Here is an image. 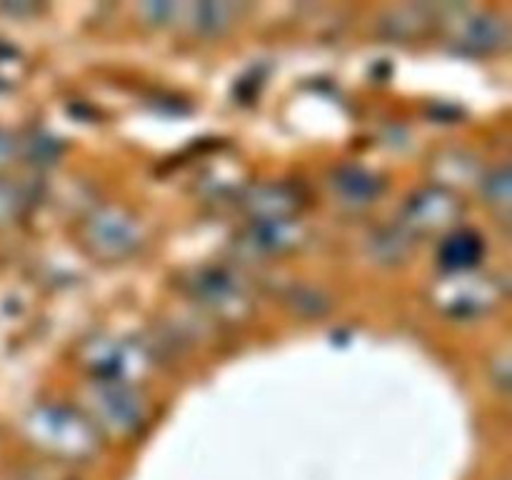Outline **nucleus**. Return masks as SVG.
Returning a JSON list of instances; mask_svg holds the SVG:
<instances>
[{
  "mask_svg": "<svg viewBox=\"0 0 512 480\" xmlns=\"http://www.w3.org/2000/svg\"><path fill=\"white\" fill-rule=\"evenodd\" d=\"M23 433L35 448L63 463H83L100 450V433L88 415L63 403L30 408L23 418Z\"/></svg>",
  "mask_w": 512,
  "mask_h": 480,
  "instance_id": "1",
  "label": "nucleus"
},
{
  "mask_svg": "<svg viewBox=\"0 0 512 480\" xmlns=\"http://www.w3.org/2000/svg\"><path fill=\"white\" fill-rule=\"evenodd\" d=\"M80 365L93 380L135 385L153 365V355L140 340L125 335L100 333L85 340L78 350Z\"/></svg>",
  "mask_w": 512,
  "mask_h": 480,
  "instance_id": "2",
  "label": "nucleus"
},
{
  "mask_svg": "<svg viewBox=\"0 0 512 480\" xmlns=\"http://www.w3.org/2000/svg\"><path fill=\"white\" fill-rule=\"evenodd\" d=\"M85 408L98 433H108L113 438L135 435L145 425L148 415V403L138 385L110 383V380H93L88 385Z\"/></svg>",
  "mask_w": 512,
  "mask_h": 480,
  "instance_id": "3",
  "label": "nucleus"
},
{
  "mask_svg": "<svg viewBox=\"0 0 512 480\" xmlns=\"http://www.w3.org/2000/svg\"><path fill=\"white\" fill-rule=\"evenodd\" d=\"M188 293L200 308L218 320H245L253 313V290L245 278L225 265H203L188 278Z\"/></svg>",
  "mask_w": 512,
  "mask_h": 480,
  "instance_id": "4",
  "label": "nucleus"
},
{
  "mask_svg": "<svg viewBox=\"0 0 512 480\" xmlns=\"http://www.w3.org/2000/svg\"><path fill=\"white\" fill-rule=\"evenodd\" d=\"M440 25L448 30L450 43L463 53H498L510 43L508 18L495 10L470 8V5H440Z\"/></svg>",
  "mask_w": 512,
  "mask_h": 480,
  "instance_id": "5",
  "label": "nucleus"
},
{
  "mask_svg": "<svg viewBox=\"0 0 512 480\" xmlns=\"http://www.w3.org/2000/svg\"><path fill=\"white\" fill-rule=\"evenodd\" d=\"M143 225L120 205H100L83 223V243L90 255L105 263L130 258L143 245Z\"/></svg>",
  "mask_w": 512,
  "mask_h": 480,
  "instance_id": "6",
  "label": "nucleus"
},
{
  "mask_svg": "<svg viewBox=\"0 0 512 480\" xmlns=\"http://www.w3.org/2000/svg\"><path fill=\"white\" fill-rule=\"evenodd\" d=\"M503 300V285L478 270L445 273L433 288V303L450 318H478Z\"/></svg>",
  "mask_w": 512,
  "mask_h": 480,
  "instance_id": "7",
  "label": "nucleus"
},
{
  "mask_svg": "<svg viewBox=\"0 0 512 480\" xmlns=\"http://www.w3.org/2000/svg\"><path fill=\"white\" fill-rule=\"evenodd\" d=\"M460 215H463V203L453 190L443 188V185H428V188L415 190L405 200L403 228L413 238L450 233L453 228H458Z\"/></svg>",
  "mask_w": 512,
  "mask_h": 480,
  "instance_id": "8",
  "label": "nucleus"
},
{
  "mask_svg": "<svg viewBox=\"0 0 512 480\" xmlns=\"http://www.w3.org/2000/svg\"><path fill=\"white\" fill-rule=\"evenodd\" d=\"M305 238H308V228L298 215L278 220H250L248 228L238 235V250L248 258L265 260L298 250Z\"/></svg>",
  "mask_w": 512,
  "mask_h": 480,
  "instance_id": "9",
  "label": "nucleus"
},
{
  "mask_svg": "<svg viewBox=\"0 0 512 480\" xmlns=\"http://www.w3.org/2000/svg\"><path fill=\"white\" fill-rule=\"evenodd\" d=\"M303 205V190L295 183H283V180L255 183L240 195V208L245 210V215H248L250 220L295 218Z\"/></svg>",
  "mask_w": 512,
  "mask_h": 480,
  "instance_id": "10",
  "label": "nucleus"
},
{
  "mask_svg": "<svg viewBox=\"0 0 512 480\" xmlns=\"http://www.w3.org/2000/svg\"><path fill=\"white\" fill-rule=\"evenodd\" d=\"M440 25V5L403 3L393 5L378 18V33L388 40H420Z\"/></svg>",
  "mask_w": 512,
  "mask_h": 480,
  "instance_id": "11",
  "label": "nucleus"
},
{
  "mask_svg": "<svg viewBox=\"0 0 512 480\" xmlns=\"http://www.w3.org/2000/svg\"><path fill=\"white\" fill-rule=\"evenodd\" d=\"M245 13V5L240 3H225V0H205V3H190L178 5L175 3L173 18L183 23L190 33L203 35V38H218V35L228 33L240 15Z\"/></svg>",
  "mask_w": 512,
  "mask_h": 480,
  "instance_id": "12",
  "label": "nucleus"
},
{
  "mask_svg": "<svg viewBox=\"0 0 512 480\" xmlns=\"http://www.w3.org/2000/svg\"><path fill=\"white\" fill-rule=\"evenodd\" d=\"M485 255V240L478 230L453 228L440 240L438 258L448 273H463V270H475L480 258Z\"/></svg>",
  "mask_w": 512,
  "mask_h": 480,
  "instance_id": "13",
  "label": "nucleus"
},
{
  "mask_svg": "<svg viewBox=\"0 0 512 480\" xmlns=\"http://www.w3.org/2000/svg\"><path fill=\"white\" fill-rule=\"evenodd\" d=\"M330 185L350 205H368L380 198L385 188V180L373 170L363 168V165H340L330 175Z\"/></svg>",
  "mask_w": 512,
  "mask_h": 480,
  "instance_id": "14",
  "label": "nucleus"
},
{
  "mask_svg": "<svg viewBox=\"0 0 512 480\" xmlns=\"http://www.w3.org/2000/svg\"><path fill=\"white\" fill-rule=\"evenodd\" d=\"M413 250V235L400 225V228H383L370 238V253L380 260V263H400L408 258Z\"/></svg>",
  "mask_w": 512,
  "mask_h": 480,
  "instance_id": "15",
  "label": "nucleus"
},
{
  "mask_svg": "<svg viewBox=\"0 0 512 480\" xmlns=\"http://www.w3.org/2000/svg\"><path fill=\"white\" fill-rule=\"evenodd\" d=\"M483 195L493 213L500 215L503 223L510 218V168L505 163L495 165L483 178Z\"/></svg>",
  "mask_w": 512,
  "mask_h": 480,
  "instance_id": "16",
  "label": "nucleus"
},
{
  "mask_svg": "<svg viewBox=\"0 0 512 480\" xmlns=\"http://www.w3.org/2000/svg\"><path fill=\"white\" fill-rule=\"evenodd\" d=\"M288 303L295 313L305 315V318H318L330 308L328 295L318 288H310V285H300V288L290 290Z\"/></svg>",
  "mask_w": 512,
  "mask_h": 480,
  "instance_id": "17",
  "label": "nucleus"
},
{
  "mask_svg": "<svg viewBox=\"0 0 512 480\" xmlns=\"http://www.w3.org/2000/svg\"><path fill=\"white\" fill-rule=\"evenodd\" d=\"M25 153H28L30 163L35 165H48L55 163V158L60 155V143L53 135L45 133H30V138L25 140Z\"/></svg>",
  "mask_w": 512,
  "mask_h": 480,
  "instance_id": "18",
  "label": "nucleus"
},
{
  "mask_svg": "<svg viewBox=\"0 0 512 480\" xmlns=\"http://www.w3.org/2000/svg\"><path fill=\"white\" fill-rule=\"evenodd\" d=\"M25 208V195L23 190L18 188L10 180L0 178V225H8L13 220L20 218Z\"/></svg>",
  "mask_w": 512,
  "mask_h": 480,
  "instance_id": "19",
  "label": "nucleus"
},
{
  "mask_svg": "<svg viewBox=\"0 0 512 480\" xmlns=\"http://www.w3.org/2000/svg\"><path fill=\"white\" fill-rule=\"evenodd\" d=\"M15 153H18V143H15V138L8 133V130L0 128V168L13 163Z\"/></svg>",
  "mask_w": 512,
  "mask_h": 480,
  "instance_id": "20",
  "label": "nucleus"
}]
</instances>
